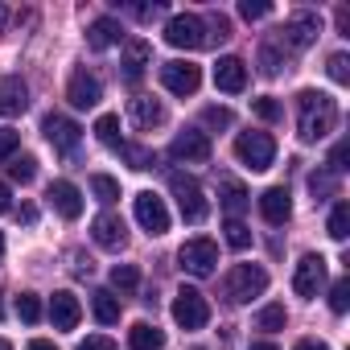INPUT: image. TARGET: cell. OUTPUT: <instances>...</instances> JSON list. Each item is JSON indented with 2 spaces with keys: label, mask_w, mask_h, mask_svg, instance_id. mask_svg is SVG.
<instances>
[{
  "label": "cell",
  "mask_w": 350,
  "mask_h": 350,
  "mask_svg": "<svg viewBox=\"0 0 350 350\" xmlns=\"http://www.w3.org/2000/svg\"><path fill=\"white\" fill-rule=\"evenodd\" d=\"M17 144H21V132H13V128H0V161H9V157L17 152Z\"/></svg>",
  "instance_id": "60d3db41"
},
{
  "label": "cell",
  "mask_w": 350,
  "mask_h": 350,
  "mask_svg": "<svg viewBox=\"0 0 350 350\" xmlns=\"http://www.w3.org/2000/svg\"><path fill=\"white\" fill-rule=\"evenodd\" d=\"M252 350H276V346H272V342H256Z\"/></svg>",
  "instance_id": "db71d44e"
},
{
  "label": "cell",
  "mask_w": 350,
  "mask_h": 350,
  "mask_svg": "<svg viewBox=\"0 0 350 350\" xmlns=\"http://www.w3.org/2000/svg\"><path fill=\"white\" fill-rule=\"evenodd\" d=\"M173 321H178L182 329H202L211 321V305H206V297L194 284H182L178 297H173Z\"/></svg>",
  "instance_id": "8992f818"
},
{
  "label": "cell",
  "mask_w": 350,
  "mask_h": 350,
  "mask_svg": "<svg viewBox=\"0 0 350 350\" xmlns=\"http://www.w3.org/2000/svg\"><path fill=\"white\" fill-rule=\"evenodd\" d=\"M309 190H313V194H334V173H313V178H309Z\"/></svg>",
  "instance_id": "ee69618b"
},
{
  "label": "cell",
  "mask_w": 350,
  "mask_h": 350,
  "mask_svg": "<svg viewBox=\"0 0 350 350\" xmlns=\"http://www.w3.org/2000/svg\"><path fill=\"white\" fill-rule=\"evenodd\" d=\"M136 284H140V268H136V264H116V268H111V288L132 293Z\"/></svg>",
  "instance_id": "f546056e"
},
{
  "label": "cell",
  "mask_w": 350,
  "mask_h": 350,
  "mask_svg": "<svg viewBox=\"0 0 350 350\" xmlns=\"http://www.w3.org/2000/svg\"><path fill=\"white\" fill-rule=\"evenodd\" d=\"M231 120H235L231 107H206V111H202V124H206V128H231Z\"/></svg>",
  "instance_id": "f35d334b"
},
{
  "label": "cell",
  "mask_w": 350,
  "mask_h": 350,
  "mask_svg": "<svg viewBox=\"0 0 350 350\" xmlns=\"http://www.w3.org/2000/svg\"><path fill=\"white\" fill-rule=\"evenodd\" d=\"M268 288V272L260 264H235L227 276H223V297L227 305H247L252 297H260Z\"/></svg>",
  "instance_id": "7a4b0ae2"
},
{
  "label": "cell",
  "mask_w": 350,
  "mask_h": 350,
  "mask_svg": "<svg viewBox=\"0 0 350 350\" xmlns=\"http://www.w3.org/2000/svg\"><path fill=\"white\" fill-rule=\"evenodd\" d=\"M46 198L54 202V211H58L62 219H79V215H83V194H79L75 182H50Z\"/></svg>",
  "instance_id": "ffe728a7"
},
{
  "label": "cell",
  "mask_w": 350,
  "mask_h": 350,
  "mask_svg": "<svg viewBox=\"0 0 350 350\" xmlns=\"http://www.w3.org/2000/svg\"><path fill=\"white\" fill-rule=\"evenodd\" d=\"M132 13H136L140 21H152V17L165 13V5H161V0H152V5H132Z\"/></svg>",
  "instance_id": "f6af8a7d"
},
{
  "label": "cell",
  "mask_w": 350,
  "mask_h": 350,
  "mask_svg": "<svg viewBox=\"0 0 350 350\" xmlns=\"http://www.w3.org/2000/svg\"><path fill=\"white\" fill-rule=\"evenodd\" d=\"M317 33H321V17H317V13H297V17L284 21L280 42H284L288 50H309V46L317 42Z\"/></svg>",
  "instance_id": "9c48e42d"
},
{
  "label": "cell",
  "mask_w": 350,
  "mask_h": 350,
  "mask_svg": "<svg viewBox=\"0 0 350 350\" xmlns=\"http://www.w3.org/2000/svg\"><path fill=\"white\" fill-rule=\"evenodd\" d=\"M284 321H288L284 305H264V309L256 313V329H264V334H276V329H284Z\"/></svg>",
  "instance_id": "83f0119b"
},
{
  "label": "cell",
  "mask_w": 350,
  "mask_h": 350,
  "mask_svg": "<svg viewBox=\"0 0 350 350\" xmlns=\"http://www.w3.org/2000/svg\"><path fill=\"white\" fill-rule=\"evenodd\" d=\"M9 178L21 182V186H29V182L38 178V161H33V157H17V161L9 165Z\"/></svg>",
  "instance_id": "e575fe53"
},
{
  "label": "cell",
  "mask_w": 350,
  "mask_h": 350,
  "mask_svg": "<svg viewBox=\"0 0 350 350\" xmlns=\"http://www.w3.org/2000/svg\"><path fill=\"white\" fill-rule=\"evenodd\" d=\"M219 202H223L227 219H239V215L247 211V202H252V198H247V190H243L235 178H223V182H219Z\"/></svg>",
  "instance_id": "cb8c5ba5"
},
{
  "label": "cell",
  "mask_w": 350,
  "mask_h": 350,
  "mask_svg": "<svg viewBox=\"0 0 350 350\" xmlns=\"http://www.w3.org/2000/svg\"><path fill=\"white\" fill-rule=\"evenodd\" d=\"M91 194H95L99 202H116V198H120V182L107 178V173H91Z\"/></svg>",
  "instance_id": "4dcf8cb0"
},
{
  "label": "cell",
  "mask_w": 350,
  "mask_h": 350,
  "mask_svg": "<svg viewBox=\"0 0 350 350\" xmlns=\"http://www.w3.org/2000/svg\"><path fill=\"white\" fill-rule=\"evenodd\" d=\"M325 284V260L321 256H305L293 272V288L297 297H317V288Z\"/></svg>",
  "instance_id": "9a60e30c"
},
{
  "label": "cell",
  "mask_w": 350,
  "mask_h": 350,
  "mask_svg": "<svg viewBox=\"0 0 350 350\" xmlns=\"http://www.w3.org/2000/svg\"><path fill=\"white\" fill-rule=\"evenodd\" d=\"M91 239H95L99 247H107V252H120V247L128 243V227H124L120 215H99V219L91 223Z\"/></svg>",
  "instance_id": "e0dca14e"
},
{
  "label": "cell",
  "mask_w": 350,
  "mask_h": 350,
  "mask_svg": "<svg viewBox=\"0 0 350 350\" xmlns=\"http://www.w3.org/2000/svg\"><path fill=\"white\" fill-rule=\"evenodd\" d=\"M116 152H120L132 169H152V165H157V157H152L148 148H140V144H124V140H120V144H116Z\"/></svg>",
  "instance_id": "f1b7e54d"
},
{
  "label": "cell",
  "mask_w": 350,
  "mask_h": 350,
  "mask_svg": "<svg viewBox=\"0 0 350 350\" xmlns=\"http://www.w3.org/2000/svg\"><path fill=\"white\" fill-rule=\"evenodd\" d=\"M215 87L219 91H227V95H239L243 87H247V66H243V58H219L215 62Z\"/></svg>",
  "instance_id": "d6986e66"
},
{
  "label": "cell",
  "mask_w": 350,
  "mask_h": 350,
  "mask_svg": "<svg viewBox=\"0 0 350 350\" xmlns=\"http://www.w3.org/2000/svg\"><path fill=\"white\" fill-rule=\"evenodd\" d=\"M178 264H182L190 276H211V272L219 268V247H215V239H206V235L186 239L182 252H178Z\"/></svg>",
  "instance_id": "52a82bcc"
},
{
  "label": "cell",
  "mask_w": 350,
  "mask_h": 350,
  "mask_svg": "<svg viewBox=\"0 0 350 350\" xmlns=\"http://www.w3.org/2000/svg\"><path fill=\"white\" fill-rule=\"evenodd\" d=\"M161 83H165V91H173V95H194V91L202 87V70H198L194 62H165V66H161Z\"/></svg>",
  "instance_id": "4fadbf2b"
},
{
  "label": "cell",
  "mask_w": 350,
  "mask_h": 350,
  "mask_svg": "<svg viewBox=\"0 0 350 350\" xmlns=\"http://www.w3.org/2000/svg\"><path fill=\"white\" fill-rule=\"evenodd\" d=\"M223 231H227V243H231L235 252H243V247H252V231H247V227H243L239 219H227V227H223Z\"/></svg>",
  "instance_id": "d590c367"
},
{
  "label": "cell",
  "mask_w": 350,
  "mask_h": 350,
  "mask_svg": "<svg viewBox=\"0 0 350 350\" xmlns=\"http://www.w3.org/2000/svg\"><path fill=\"white\" fill-rule=\"evenodd\" d=\"M329 309H334V313H346V309H350V280H346V276L334 280V288H329Z\"/></svg>",
  "instance_id": "8d00e7d4"
},
{
  "label": "cell",
  "mask_w": 350,
  "mask_h": 350,
  "mask_svg": "<svg viewBox=\"0 0 350 350\" xmlns=\"http://www.w3.org/2000/svg\"><path fill=\"white\" fill-rule=\"evenodd\" d=\"M338 29H342V33L350 29V13H346V9H338Z\"/></svg>",
  "instance_id": "f907efd6"
},
{
  "label": "cell",
  "mask_w": 350,
  "mask_h": 350,
  "mask_svg": "<svg viewBox=\"0 0 350 350\" xmlns=\"http://www.w3.org/2000/svg\"><path fill=\"white\" fill-rule=\"evenodd\" d=\"M29 107V87L17 79V75H9V79H0V116H21Z\"/></svg>",
  "instance_id": "44dd1931"
},
{
  "label": "cell",
  "mask_w": 350,
  "mask_h": 350,
  "mask_svg": "<svg viewBox=\"0 0 350 350\" xmlns=\"http://www.w3.org/2000/svg\"><path fill=\"white\" fill-rule=\"evenodd\" d=\"M120 38H124V29H120L116 17H99V21H91V29H87V46H91V50H111V46H120Z\"/></svg>",
  "instance_id": "603a6c76"
},
{
  "label": "cell",
  "mask_w": 350,
  "mask_h": 350,
  "mask_svg": "<svg viewBox=\"0 0 350 350\" xmlns=\"http://www.w3.org/2000/svg\"><path fill=\"white\" fill-rule=\"evenodd\" d=\"M128 116H132V124L136 128H157V124H165V107L152 99V95H136L132 103H128Z\"/></svg>",
  "instance_id": "7402d4cb"
},
{
  "label": "cell",
  "mask_w": 350,
  "mask_h": 350,
  "mask_svg": "<svg viewBox=\"0 0 350 350\" xmlns=\"http://www.w3.org/2000/svg\"><path fill=\"white\" fill-rule=\"evenodd\" d=\"M165 42L173 50H202V46H211V29L198 13H178L165 21Z\"/></svg>",
  "instance_id": "3957f363"
},
{
  "label": "cell",
  "mask_w": 350,
  "mask_h": 350,
  "mask_svg": "<svg viewBox=\"0 0 350 350\" xmlns=\"http://www.w3.org/2000/svg\"><path fill=\"white\" fill-rule=\"evenodd\" d=\"M260 70H264L268 79H276V75L284 70V54H280L272 42H268V46H260Z\"/></svg>",
  "instance_id": "1f68e13d"
},
{
  "label": "cell",
  "mask_w": 350,
  "mask_h": 350,
  "mask_svg": "<svg viewBox=\"0 0 350 350\" xmlns=\"http://www.w3.org/2000/svg\"><path fill=\"white\" fill-rule=\"evenodd\" d=\"M325 70H329V79H334V83H350V58H346V54H329Z\"/></svg>",
  "instance_id": "74e56055"
},
{
  "label": "cell",
  "mask_w": 350,
  "mask_h": 350,
  "mask_svg": "<svg viewBox=\"0 0 350 350\" xmlns=\"http://www.w3.org/2000/svg\"><path fill=\"white\" fill-rule=\"evenodd\" d=\"M194 350H202V346H194Z\"/></svg>",
  "instance_id": "680465c9"
},
{
  "label": "cell",
  "mask_w": 350,
  "mask_h": 350,
  "mask_svg": "<svg viewBox=\"0 0 350 350\" xmlns=\"http://www.w3.org/2000/svg\"><path fill=\"white\" fill-rule=\"evenodd\" d=\"M79 317H83L79 297H75L70 288H58V293L50 297V321H54V329H75Z\"/></svg>",
  "instance_id": "ac0fdd59"
},
{
  "label": "cell",
  "mask_w": 350,
  "mask_h": 350,
  "mask_svg": "<svg viewBox=\"0 0 350 350\" xmlns=\"http://www.w3.org/2000/svg\"><path fill=\"white\" fill-rule=\"evenodd\" d=\"M9 206H13V194H9V186H5V182H0V215H5Z\"/></svg>",
  "instance_id": "c3c4849f"
},
{
  "label": "cell",
  "mask_w": 350,
  "mask_h": 350,
  "mask_svg": "<svg viewBox=\"0 0 350 350\" xmlns=\"http://www.w3.org/2000/svg\"><path fill=\"white\" fill-rule=\"evenodd\" d=\"M17 317H21L25 325L42 321V301H38V293H21V297H17Z\"/></svg>",
  "instance_id": "836d02e7"
},
{
  "label": "cell",
  "mask_w": 350,
  "mask_h": 350,
  "mask_svg": "<svg viewBox=\"0 0 350 350\" xmlns=\"http://www.w3.org/2000/svg\"><path fill=\"white\" fill-rule=\"evenodd\" d=\"M260 215H264V223L284 227V223L293 219V198H288V190H284V186L264 190V194H260Z\"/></svg>",
  "instance_id": "2e32d148"
},
{
  "label": "cell",
  "mask_w": 350,
  "mask_h": 350,
  "mask_svg": "<svg viewBox=\"0 0 350 350\" xmlns=\"http://www.w3.org/2000/svg\"><path fill=\"white\" fill-rule=\"evenodd\" d=\"M0 350H13V346H9V342H5V338H0Z\"/></svg>",
  "instance_id": "9f6ffc18"
},
{
  "label": "cell",
  "mask_w": 350,
  "mask_h": 350,
  "mask_svg": "<svg viewBox=\"0 0 350 350\" xmlns=\"http://www.w3.org/2000/svg\"><path fill=\"white\" fill-rule=\"evenodd\" d=\"M239 13H243L247 21H260V17L272 13V5H268V0H239Z\"/></svg>",
  "instance_id": "ab89813d"
},
{
  "label": "cell",
  "mask_w": 350,
  "mask_h": 350,
  "mask_svg": "<svg viewBox=\"0 0 350 350\" xmlns=\"http://www.w3.org/2000/svg\"><path fill=\"white\" fill-rule=\"evenodd\" d=\"M338 124V103L325 95V91H301L297 95V128H301V140H321L329 136Z\"/></svg>",
  "instance_id": "6da1fadb"
},
{
  "label": "cell",
  "mask_w": 350,
  "mask_h": 350,
  "mask_svg": "<svg viewBox=\"0 0 350 350\" xmlns=\"http://www.w3.org/2000/svg\"><path fill=\"white\" fill-rule=\"evenodd\" d=\"M346 157H350V144L346 140H338L334 144V152H329V173L338 178V173H346Z\"/></svg>",
  "instance_id": "b9f144b4"
},
{
  "label": "cell",
  "mask_w": 350,
  "mask_h": 350,
  "mask_svg": "<svg viewBox=\"0 0 350 350\" xmlns=\"http://www.w3.org/2000/svg\"><path fill=\"white\" fill-rule=\"evenodd\" d=\"M169 190H173V198H178V211H182L186 223H202L211 215V202H206L202 186L190 178V173H169Z\"/></svg>",
  "instance_id": "277c9868"
},
{
  "label": "cell",
  "mask_w": 350,
  "mask_h": 350,
  "mask_svg": "<svg viewBox=\"0 0 350 350\" xmlns=\"http://www.w3.org/2000/svg\"><path fill=\"white\" fill-rule=\"evenodd\" d=\"M79 350H116V342H111V338H103V334H95V338H83V342H79Z\"/></svg>",
  "instance_id": "bcb514c9"
},
{
  "label": "cell",
  "mask_w": 350,
  "mask_h": 350,
  "mask_svg": "<svg viewBox=\"0 0 350 350\" xmlns=\"http://www.w3.org/2000/svg\"><path fill=\"white\" fill-rule=\"evenodd\" d=\"M5 21H9V9H5V5H0V33H5Z\"/></svg>",
  "instance_id": "f5cc1de1"
},
{
  "label": "cell",
  "mask_w": 350,
  "mask_h": 350,
  "mask_svg": "<svg viewBox=\"0 0 350 350\" xmlns=\"http://www.w3.org/2000/svg\"><path fill=\"white\" fill-rule=\"evenodd\" d=\"M148 66H152V46H148L144 38H128V42H124V54H120V75H124V83H140Z\"/></svg>",
  "instance_id": "7c38bea8"
},
{
  "label": "cell",
  "mask_w": 350,
  "mask_h": 350,
  "mask_svg": "<svg viewBox=\"0 0 350 350\" xmlns=\"http://www.w3.org/2000/svg\"><path fill=\"white\" fill-rule=\"evenodd\" d=\"M91 313H95L99 325H116L120 321V297L111 288H95L91 293Z\"/></svg>",
  "instance_id": "d4e9b609"
},
{
  "label": "cell",
  "mask_w": 350,
  "mask_h": 350,
  "mask_svg": "<svg viewBox=\"0 0 350 350\" xmlns=\"http://www.w3.org/2000/svg\"><path fill=\"white\" fill-rule=\"evenodd\" d=\"M42 132H46V140L58 148V152H75L79 148V140H83V128L70 120V116H58V111H50L46 120H42Z\"/></svg>",
  "instance_id": "30bf717a"
},
{
  "label": "cell",
  "mask_w": 350,
  "mask_h": 350,
  "mask_svg": "<svg viewBox=\"0 0 350 350\" xmlns=\"http://www.w3.org/2000/svg\"><path fill=\"white\" fill-rule=\"evenodd\" d=\"M132 211H136V223H140L148 235H165V231H169V211H165V198H157L152 190L136 194Z\"/></svg>",
  "instance_id": "8fae6325"
},
{
  "label": "cell",
  "mask_w": 350,
  "mask_h": 350,
  "mask_svg": "<svg viewBox=\"0 0 350 350\" xmlns=\"http://www.w3.org/2000/svg\"><path fill=\"white\" fill-rule=\"evenodd\" d=\"M128 346H132V350H161V346H165V334H161L152 321H136V325L128 329Z\"/></svg>",
  "instance_id": "484cf974"
},
{
  "label": "cell",
  "mask_w": 350,
  "mask_h": 350,
  "mask_svg": "<svg viewBox=\"0 0 350 350\" xmlns=\"http://www.w3.org/2000/svg\"><path fill=\"white\" fill-rule=\"evenodd\" d=\"M0 317H5V301H0Z\"/></svg>",
  "instance_id": "6f0895ef"
},
{
  "label": "cell",
  "mask_w": 350,
  "mask_h": 350,
  "mask_svg": "<svg viewBox=\"0 0 350 350\" xmlns=\"http://www.w3.org/2000/svg\"><path fill=\"white\" fill-rule=\"evenodd\" d=\"M169 157L173 161H186V165H206L211 161V136L202 128H182L169 144Z\"/></svg>",
  "instance_id": "ba28073f"
},
{
  "label": "cell",
  "mask_w": 350,
  "mask_h": 350,
  "mask_svg": "<svg viewBox=\"0 0 350 350\" xmlns=\"http://www.w3.org/2000/svg\"><path fill=\"white\" fill-rule=\"evenodd\" d=\"M293 350H329V346H325V342H317V338H301Z\"/></svg>",
  "instance_id": "7dc6e473"
},
{
  "label": "cell",
  "mask_w": 350,
  "mask_h": 350,
  "mask_svg": "<svg viewBox=\"0 0 350 350\" xmlns=\"http://www.w3.org/2000/svg\"><path fill=\"white\" fill-rule=\"evenodd\" d=\"M66 99H70L75 107H95V103L103 99V83H99L91 70H75L70 83H66Z\"/></svg>",
  "instance_id": "5bb4252c"
},
{
  "label": "cell",
  "mask_w": 350,
  "mask_h": 350,
  "mask_svg": "<svg viewBox=\"0 0 350 350\" xmlns=\"http://www.w3.org/2000/svg\"><path fill=\"white\" fill-rule=\"evenodd\" d=\"M235 157H239L252 173H264V169H272V161H276V140H272L268 132H239V136H235Z\"/></svg>",
  "instance_id": "5b68a950"
},
{
  "label": "cell",
  "mask_w": 350,
  "mask_h": 350,
  "mask_svg": "<svg viewBox=\"0 0 350 350\" xmlns=\"http://www.w3.org/2000/svg\"><path fill=\"white\" fill-rule=\"evenodd\" d=\"M0 260H5V231H0Z\"/></svg>",
  "instance_id": "11a10c76"
},
{
  "label": "cell",
  "mask_w": 350,
  "mask_h": 350,
  "mask_svg": "<svg viewBox=\"0 0 350 350\" xmlns=\"http://www.w3.org/2000/svg\"><path fill=\"white\" fill-rule=\"evenodd\" d=\"M21 223H38V211L33 206H21Z\"/></svg>",
  "instance_id": "816d5d0a"
},
{
  "label": "cell",
  "mask_w": 350,
  "mask_h": 350,
  "mask_svg": "<svg viewBox=\"0 0 350 350\" xmlns=\"http://www.w3.org/2000/svg\"><path fill=\"white\" fill-rule=\"evenodd\" d=\"M95 136H99L107 148H116V144H120V116H99V120H95Z\"/></svg>",
  "instance_id": "d6a6232c"
},
{
  "label": "cell",
  "mask_w": 350,
  "mask_h": 350,
  "mask_svg": "<svg viewBox=\"0 0 350 350\" xmlns=\"http://www.w3.org/2000/svg\"><path fill=\"white\" fill-rule=\"evenodd\" d=\"M325 231H329V239H346L350 235V206L346 202H334V211H329V223H325Z\"/></svg>",
  "instance_id": "4316f807"
},
{
  "label": "cell",
  "mask_w": 350,
  "mask_h": 350,
  "mask_svg": "<svg viewBox=\"0 0 350 350\" xmlns=\"http://www.w3.org/2000/svg\"><path fill=\"white\" fill-rule=\"evenodd\" d=\"M29 350H58V346H54V342H46V338H33V342H29Z\"/></svg>",
  "instance_id": "681fc988"
},
{
  "label": "cell",
  "mask_w": 350,
  "mask_h": 350,
  "mask_svg": "<svg viewBox=\"0 0 350 350\" xmlns=\"http://www.w3.org/2000/svg\"><path fill=\"white\" fill-rule=\"evenodd\" d=\"M256 116L272 124V120H280V103L276 99H256Z\"/></svg>",
  "instance_id": "7bdbcfd3"
}]
</instances>
